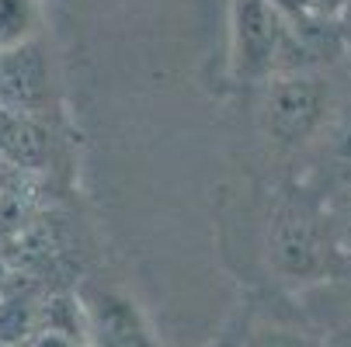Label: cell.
<instances>
[{
    "label": "cell",
    "mask_w": 351,
    "mask_h": 347,
    "mask_svg": "<svg viewBox=\"0 0 351 347\" xmlns=\"http://www.w3.org/2000/svg\"><path fill=\"white\" fill-rule=\"evenodd\" d=\"M265 268L275 288L289 295H306L351 274V257L341 254L334 240L324 194L303 184H289L275 194L265 219Z\"/></svg>",
    "instance_id": "6da1fadb"
},
{
    "label": "cell",
    "mask_w": 351,
    "mask_h": 347,
    "mask_svg": "<svg viewBox=\"0 0 351 347\" xmlns=\"http://www.w3.org/2000/svg\"><path fill=\"white\" fill-rule=\"evenodd\" d=\"M313 31H299L275 0H230V73L237 83H268L310 66Z\"/></svg>",
    "instance_id": "7a4b0ae2"
},
{
    "label": "cell",
    "mask_w": 351,
    "mask_h": 347,
    "mask_svg": "<svg viewBox=\"0 0 351 347\" xmlns=\"http://www.w3.org/2000/svg\"><path fill=\"white\" fill-rule=\"evenodd\" d=\"M330 112H334V83L317 70H295V73H278L265 83L258 118L261 132L275 146L299 150L327 125Z\"/></svg>",
    "instance_id": "3957f363"
},
{
    "label": "cell",
    "mask_w": 351,
    "mask_h": 347,
    "mask_svg": "<svg viewBox=\"0 0 351 347\" xmlns=\"http://www.w3.org/2000/svg\"><path fill=\"white\" fill-rule=\"evenodd\" d=\"M80 309L90 347H160L149 333L139 306L115 288H80Z\"/></svg>",
    "instance_id": "277c9868"
},
{
    "label": "cell",
    "mask_w": 351,
    "mask_h": 347,
    "mask_svg": "<svg viewBox=\"0 0 351 347\" xmlns=\"http://www.w3.org/2000/svg\"><path fill=\"white\" fill-rule=\"evenodd\" d=\"M45 299L32 278L14 274L0 292V344L4 347H28L42 326Z\"/></svg>",
    "instance_id": "5b68a950"
},
{
    "label": "cell",
    "mask_w": 351,
    "mask_h": 347,
    "mask_svg": "<svg viewBox=\"0 0 351 347\" xmlns=\"http://www.w3.org/2000/svg\"><path fill=\"white\" fill-rule=\"evenodd\" d=\"M243 347H324L320 333L310 326L306 313L292 320L285 313L243 309Z\"/></svg>",
    "instance_id": "8992f818"
},
{
    "label": "cell",
    "mask_w": 351,
    "mask_h": 347,
    "mask_svg": "<svg viewBox=\"0 0 351 347\" xmlns=\"http://www.w3.org/2000/svg\"><path fill=\"white\" fill-rule=\"evenodd\" d=\"M38 31V0H0V53L28 49Z\"/></svg>",
    "instance_id": "52a82bcc"
},
{
    "label": "cell",
    "mask_w": 351,
    "mask_h": 347,
    "mask_svg": "<svg viewBox=\"0 0 351 347\" xmlns=\"http://www.w3.org/2000/svg\"><path fill=\"white\" fill-rule=\"evenodd\" d=\"M324 202H327V219H330L341 254L351 257V188H334L330 194H324Z\"/></svg>",
    "instance_id": "ba28073f"
},
{
    "label": "cell",
    "mask_w": 351,
    "mask_h": 347,
    "mask_svg": "<svg viewBox=\"0 0 351 347\" xmlns=\"http://www.w3.org/2000/svg\"><path fill=\"white\" fill-rule=\"evenodd\" d=\"M14 278V268H11V261H8V254L0 250V292L8 288V281Z\"/></svg>",
    "instance_id": "9c48e42d"
},
{
    "label": "cell",
    "mask_w": 351,
    "mask_h": 347,
    "mask_svg": "<svg viewBox=\"0 0 351 347\" xmlns=\"http://www.w3.org/2000/svg\"><path fill=\"white\" fill-rule=\"evenodd\" d=\"M18 174V167H11V164H0V191H4L8 184H11V177Z\"/></svg>",
    "instance_id": "30bf717a"
},
{
    "label": "cell",
    "mask_w": 351,
    "mask_h": 347,
    "mask_svg": "<svg viewBox=\"0 0 351 347\" xmlns=\"http://www.w3.org/2000/svg\"><path fill=\"white\" fill-rule=\"evenodd\" d=\"M11 125V112H4V108H0V136H4V129Z\"/></svg>",
    "instance_id": "8fae6325"
},
{
    "label": "cell",
    "mask_w": 351,
    "mask_h": 347,
    "mask_svg": "<svg viewBox=\"0 0 351 347\" xmlns=\"http://www.w3.org/2000/svg\"><path fill=\"white\" fill-rule=\"evenodd\" d=\"M0 347H4V344H0Z\"/></svg>",
    "instance_id": "7c38bea8"
}]
</instances>
